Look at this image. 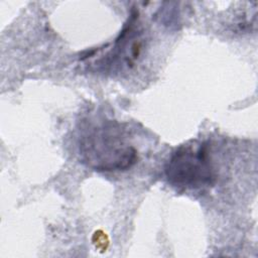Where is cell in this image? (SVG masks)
Segmentation results:
<instances>
[{"label":"cell","instance_id":"obj_1","mask_svg":"<svg viewBox=\"0 0 258 258\" xmlns=\"http://www.w3.org/2000/svg\"><path fill=\"white\" fill-rule=\"evenodd\" d=\"M79 150L83 162L98 171L126 170L137 160V150L127 141L120 124L112 120L84 129Z\"/></svg>","mask_w":258,"mask_h":258},{"label":"cell","instance_id":"obj_2","mask_svg":"<svg viewBox=\"0 0 258 258\" xmlns=\"http://www.w3.org/2000/svg\"><path fill=\"white\" fill-rule=\"evenodd\" d=\"M164 173L168 182L176 187L197 189L213 185L216 170L211 147L205 141L181 145L166 161Z\"/></svg>","mask_w":258,"mask_h":258}]
</instances>
